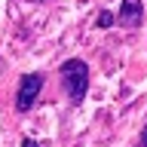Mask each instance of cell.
Segmentation results:
<instances>
[{
	"label": "cell",
	"instance_id": "cell-1",
	"mask_svg": "<svg viewBox=\"0 0 147 147\" xmlns=\"http://www.w3.org/2000/svg\"><path fill=\"white\" fill-rule=\"evenodd\" d=\"M61 83L67 89V98L74 104H80L86 98V89H89V64L80 61V58H71V61L61 64Z\"/></svg>",
	"mask_w": 147,
	"mask_h": 147
},
{
	"label": "cell",
	"instance_id": "cell-2",
	"mask_svg": "<svg viewBox=\"0 0 147 147\" xmlns=\"http://www.w3.org/2000/svg\"><path fill=\"white\" fill-rule=\"evenodd\" d=\"M40 89H43V74H25V77H22V83H18L16 107H18V110L34 107V101H37V95H40Z\"/></svg>",
	"mask_w": 147,
	"mask_h": 147
},
{
	"label": "cell",
	"instance_id": "cell-3",
	"mask_svg": "<svg viewBox=\"0 0 147 147\" xmlns=\"http://www.w3.org/2000/svg\"><path fill=\"white\" fill-rule=\"evenodd\" d=\"M141 16H144V6H141V0H123L119 22H123L126 28H138V25H141Z\"/></svg>",
	"mask_w": 147,
	"mask_h": 147
},
{
	"label": "cell",
	"instance_id": "cell-4",
	"mask_svg": "<svg viewBox=\"0 0 147 147\" xmlns=\"http://www.w3.org/2000/svg\"><path fill=\"white\" fill-rule=\"evenodd\" d=\"M113 22H117V16H113L110 9H101V12H98V28H110Z\"/></svg>",
	"mask_w": 147,
	"mask_h": 147
},
{
	"label": "cell",
	"instance_id": "cell-5",
	"mask_svg": "<svg viewBox=\"0 0 147 147\" xmlns=\"http://www.w3.org/2000/svg\"><path fill=\"white\" fill-rule=\"evenodd\" d=\"M22 147H40V144H37V141H31V138H25V141H22Z\"/></svg>",
	"mask_w": 147,
	"mask_h": 147
}]
</instances>
